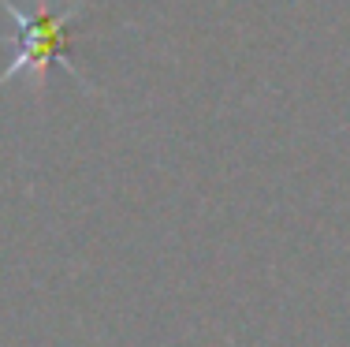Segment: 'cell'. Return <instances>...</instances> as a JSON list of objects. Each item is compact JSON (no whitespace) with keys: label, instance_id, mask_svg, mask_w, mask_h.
<instances>
[{"label":"cell","instance_id":"1","mask_svg":"<svg viewBox=\"0 0 350 347\" xmlns=\"http://www.w3.org/2000/svg\"><path fill=\"white\" fill-rule=\"evenodd\" d=\"M0 8H4V12L12 15V23L19 27L15 60L4 68L0 86H8L12 79H19L23 71L38 75L34 82L41 86L53 64H60V68L68 71V75L79 82V86H86L82 71L71 64V41H68L75 19H79L82 8H86V0H68L64 8H56L53 0H34V8H30V12H27V8H19L15 0H0Z\"/></svg>","mask_w":350,"mask_h":347}]
</instances>
